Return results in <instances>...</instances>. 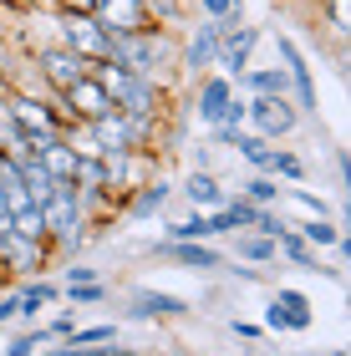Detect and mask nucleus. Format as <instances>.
Returning <instances> with one entry per match:
<instances>
[{
	"label": "nucleus",
	"mask_w": 351,
	"mask_h": 356,
	"mask_svg": "<svg viewBox=\"0 0 351 356\" xmlns=\"http://www.w3.org/2000/svg\"><path fill=\"white\" fill-rule=\"evenodd\" d=\"M107 61L133 76L168 82V72H179V41H173L168 26H148V31H133V36H113V56Z\"/></svg>",
	"instance_id": "nucleus-1"
},
{
	"label": "nucleus",
	"mask_w": 351,
	"mask_h": 356,
	"mask_svg": "<svg viewBox=\"0 0 351 356\" xmlns=\"http://www.w3.org/2000/svg\"><path fill=\"white\" fill-rule=\"evenodd\" d=\"M92 76H97V82L107 87V97H113V107H117V112H133V118H168V102H173L168 82L133 76V72L113 67V61H97V67H92Z\"/></svg>",
	"instance_id": "nucleus-2"
},
{
	"label": "nucleus",
	"mask_w": 351,
	"mask_h": 356,
	"mask_svg": "<svg viewBox=\"0 0 351 356\" xmlns=\"http://www.w3.org/2000/svg\"><path fill=\"white\" fill-rule=\"evenodd\" d=\"M254 46H260V26H245V15H239V10L219 15V51H214V72H225L229 82H239V72L250 67Z\"/></svg>",
	"instance_id": "nucleus-3"
},
{
	"label": "nucleus",
	"mask_w": 351,
	"mask_h": 356,
	"mask_svg": "<svg viewBox=\"0 0 351 356\" xmlns=\"http://www.w3.org/2000/svg\"><path fill=\"white\" fill-rule=\"evenodd\" d=\"M56 41L67 46V51H76L82 61H92V67L113 56V36H107L92 15H61L56 10Z\"/></svg>",
	"instance_id": "nucleus-4"
},
{
	"label": "nucleus",
	"mask_w": 351,
	"mask_h": 356,
	"mask_svg": "<svg viewBox=\"0 0 351 356\" xmlns=\"http://www.w3.org/2000/svg\"><path fill=\"white\" fill-rule=\"evenodd\" d=\"M245 127H250V133H260V138H270V143H280V138H291L300 127V112H295L291 97H250Z\"/></svg>",
	"instance_id": "nucleus-5"
},
{
	"label": "nucleus",
	"mask_w": 351,
	"mask_h": 356,
	"mask_svg": "<svg viewBox=\"0 0 351 356\" xmlns=\"http://www.w3.org/2000/svg\"><path fill=\"white\" fill-rule=\"evenodd\" d=\"M36 76H41V87L46 92H67L72 82H82V76L92 72V61H82L76 51H67L61 41H51V46H36Z\"/></svg>",
	"instance_id": "nucleus-6"
},
{
	"label": "nucleus",
	"mask_w": 351,
	"mask_h": 356,
	"mask_svg": "<svg viewBox=\"0 0 351 356\" xmlns=\"http://www.w3.org/2000/svg\"><path fill=\"white\" fill-rule=\"evenodd\" d=\"M51 265V239H21V234H6L0 239V270L10 280H31Z\"/></svg>",
	"instance_id": "nucleus-7"
},
{
	"label": "nucleus",
	"mask_w": 351,
	"mask_h": 356,
	"mask_svg": "<svg viewBox=\"0 0 351 356\" xmlns=\"http://www.w3.org/2000/svg\"><path fill=\"white\" fill-rule=\"evenodd\" d=\"M41 219H46V234H72V229H87V209H82V188L76 184H56L51 199L41 204Z\"/></svg>",
	"instance_id": "nucleus-8"
},
{
	"label": "nucleus",
	"mask_w": 351,
	"mask_h": 356,
	"mask_svg": "<svg viewBox=\"0 0 351 356\" xmlns=\"http://www.w3.org/2000/svg\"><path fill=\"white\" fill-rule=\"evenodd\" d=\"M280 61H285V76H291V102H295V112H321V97H316V76L306 67V51H300L291 36H280Z\"/></svg>",
	"instance_id": "nucleus-9"
},
{
	"label": "nucleus",
	"mask_w": 351,
	"mask_h": 356,
	"mask_svg": "<svg viewBox=\"0 0 351 356\" xmlns=\"http://www.w3.org/2000/svg\"><path fill=\"white\" fill-rule=\"evenodd\" d=\"M92 21H97L107 36H133V31H148L153 26V15H148L142 0H97Z\"/></svg>",
	"instance_id": "nucleus-10"
},
{
	"label": "nucleus",
	"mask_w": 351,
	"mask_h": 356,
	"mask_svg": "<svg viewBox=\"0 0 351 356\" xmlns=\"http://www.w3.org/2000/svg\"><path fill=\"white\" fill-rule=\"evenodd\" d=\"M158 254L168 265H183V270H219L225 254L214 250V239H158Z\"/></svg>",
	"instance_id": "nucleus-11"
},
{
	"label": "nucleus",
	"mask_w": 351,
	"mask_h": 356,
	"mask_svg": "<svg viewBox=\"0 0 351 356\" xmlns=\"http://www.w3.org/2000/svg\"><path fill=\"white\" fill-rule=\"evenodd\" d=\"M214 51H219V15H214V21L204 15V26L179 46V67L194 72V76H204V72H214Z\"/></svg>",
	"instance_id": "nucleus-12"
},
{
	"label": "nucleus",
	"mask_w": 351,
	"mask_h": 356,
	"mask_svg": "<svg viewBox=\"0 0 351 356\" xmlns=\"http://www.w3.org/2000/svg\"><path fill=\"white\" fill-rule=\"evenodd\" d=\"M56 97H61V102L72 107V118H76V122H92V118H102V112L113 107V97H107V87H102V82H97L92 72L82 76V82H72L67 92H56Z\"/></svg>",
	"instance_id": "nucleus-13"
},
{
	"label": "nucleus",
	"mask_w": 351,
	"mask_h": 356,
	"mask_svg": "<svg viewBox=\"0 0 351 356\" xmlns=\"http://www.w3.org/2000/svg\"><path fill=\"white\" fill-rule=\"evenodd\" d=\"M127 316H138V321H179V316H188V300L168 296V290H133V296H127Z\"/></svg>",
	"instance_id": "nucleus-14"
},
{
	"label": "nucleus",
	"mask_w": 351,
	"mask_h": 356,
	"mask_svg": "<svg viewBox=\"0 0 351 356\" xmlns=\"http://www.w3.org/2000/svg\"><path fill=\"white\" fill-rule=\"evenodd\" d=\"M234 97V82L225 72H204L199 76V87H194V112H199V122H219V112H225V102Z\"/></svg>",
	"instance_id": "nucleus-15"
},
{
	"label": "nucleus",
	"mask_w": 351,
	"mask_h": 356,
	"mask_svg": "<svg viewBox=\"0 0 351 356\" xmlns=\"http://www.w3.org/2000/svg\"><path fill=\"white\" fill-rule=\"evenodd\" d=\"M275 250H280V260H291V265L311 270V275H331V280H341V265H326V260H321V250H311L295 229H285V234L275 239Z\"/></svg>",
	"instance_id": "nucleus-16"
},
{
	"label": "nucleus",
	"mask_w": 351,
	"mask_h": 356,
	"mask_svg": "<svg viewBox=\"0 0 351 356\" xmlns=\"http://www.w3.org/2000/svg\"><path fill=\"white\" fill-rule=\"evenodd\" d=\"M168 199H173V184H168L163 173H153L142 188H133V193H127L122 214H127V219H153V214H158V209H163Z\"/></svg>",
	"instance_id": "nucleus-17"
},
{
	"label": "nucleus",
	"mask_w": 351,
	"mask_h": 356,
	"mask_svg": "<svg viewBox=\"0 0 351 356\" xmlns=\"http://www.w3.org/2000/svg\"><path fill=\"white\" fill-rule=\"evenodd\" d=\"M183 199L209 214V209H225V204H229V188H219V178H214L209 168H194V173L183 178Z\"/></svg>",
	"instance_id": "nucleus-18"
},
{
	"label": "nucleus",
	"mask_w": 351,
	"mask_h": 356,
	"mask_svg": "<svg viewBox=\"0 0 351 356\" xmlns=\"http://www.w3.org/2000/svg\"><path fill=\"white\" fill-rule=\"evenodd\" d=\"M275 311H280V321H285V331H311V326H316V305L300 296V290H291V285L275 290Z\"/></svg>",
	"instance_id": "nucleus-19"
},
{
	"label": "nucleus",
	"mask_w": 351,
	"mask_h": 356,
	"mask_svg": "<svg viewBox=\"0 0 351 356\" xmlns=\"http://www.w3.org/2000/svg\"><path fill=\"white\" fill-rule=\"evenodd\" d=\"M36 158H41V168L51 173L56 184H72V173H76V148H72V143L61 138V133H56V138H46Z\"/></svg>",
	"instance_id": "nucleus-20"
},
{
	"label": "nucleus",
	"mask_w": 351,
	"mask_h": 356,
	"mask_svg": "<svg viewBox=\"0 0 351 356\" xmlns=\"http://www.w3.org/2000/svg\"><path fill=\"white\" fill-rule=\"evenodd\" d=\"M234 260H239V265H275L280 250H275V239H270V234L239 229V234H234Z\"/></svg>",
	"instance_id": "nucleus-21"
},
{
	"label": "nucleus",
	"mask_w": 351,
	"mask_h": 356,
	"mask_svg": "<svg viewBox=\"0 0 351 356\" xmlns=\"http://www.w3.org/2000/svg\"><path fill=\"white\" fill-rule=\"evenodd\" d=\"M229 148H239V158H245L254 173H270V153H275V143H270V138L250 133V127H234V133H229Z\"/></svg>",
	"instance_id": "nucleus-22"
},
{
	"label": "nucleus",
	"mask_w": 351,
	"mask_h": 356,
	"mask_svg": "<svg viewBox=\"0 0 351 356\" xmlns=\"http://www.w3.org/2000/svg\"><path fill=\"white\" fill-rule=\"evenodd\" d=\"M291 229H295L300 239H306L311 250H336L341 239H346V234H341V224H331L326 214H316L311 224H291Z\"/></svg>",
	"instance_id": "nucleus-23"
},
{
	"label": "nucleus",
	"mask_w": 351,
	"mask_h": 356,
	"mask_svg": "<svg viewBox=\"0 0 351 356\" xmlns=\"http://www.w3.org/2000/svg\"><path fill=\"white\" fill-rule=\"evenodd\" d=\"M280 178L275 173H250L245 184H239V199H250V204H260V209H275L280 204Z\"/></svg>",
	"instance_id": "nucleus-24"
},
{
	"label": "nucleus",
	"mask_w": 351,
	"mask_h": 356,
	"mask_svg": "<svg viewBox=\"0 0 351 356\" xmlns=\"http://www.w3.org/2000/svg\"><path fill=\"white\" fill-rule=\"evenodd\" d=\"M72 184L82 193H107V163H102V158H76Z\"/></svg>",
	"instance_id": "nucleus-25"
},
{
	"label": "nucleus",
	"mask_w": 351,
	"mask_h": 356,
	"mask_svg": "<svg viewBox=\"0 0 351 356\" xmlns=\"http://www.w3.org/2000/svg\"><path fill=\"white\" fill-rule=\"evenodd\" d=\"M10 234H21V239H51V234H46V219H41V204L15 209V214H10Z\"/></svg>",
	"instance_id": "nucleus-26"
},
{
	"label": "nucleus",
	"mask_w": 351,
	"mask_h": 356,
	"mask_svg": "<svg viewBox=\"0 0 351 356\" xmlns=\"http://www.w3.org/2000/svg\"><path fill=\"white\" fill-rule=\"evenodd\" d=\"M163 239H214V229H209V214H204V209H194L188 219L168 224V229H163Z\"/></svg>",
	"instance_id": "nucleus-27"
},
{
	"label": "nucleus",
	"mask_w": 351,
	"mask_h": 356,
	"mask_svg": "<svg viewBox=\"0 0 351 356\" xmlns=\"http://www.w3.org/2000/svg\"><path fill=\"white\" fill-rule=\"evenodd\" d=\"M270 173L285 178V184H300V178H306V158L291 153V148H275L270 153Z\"/></svg>",
	"instance_id": "nucleus-28"
},
{
	"label": "nucleus",
	"mask_w": 351,
	"mask_h": 356,
	"mask_svg": "<svg viewBox=\"0 0 351 356\" xmlns=\"http://www.w3.org/2000/svg\"><path fill=\"white\" fill-rule=\"evenodd\" d=\"M67 341L72 346H102V341H117V326H72Z\"/></svg>",
	"instance_id": "nucleus-29"
},
{
	"label": "nucleus",
	"mask_w": 351,
	"mask_h": 356,
	"mask_svg": "<svg viewBox=\"0 0 351 356\" xmlns=\"http://www.w3.org/2000/svg\"><path fill=\"white\" fill-rule=\"evenodd\" d=\"M148 6V15H153V26H173L183 15V0H142Z\"/></svg>",
	"instance_id": "nucleus-30"
},
{
	"label": "nucleus",
	"mask_w": 351,
	"mask_h": 356,
	"mask_svg": "<svg viewBox=\"0 0 351 356\" xmlns=\"http://www.w3.org/2000/svg\"><path fill=\"white\" fill-rule=\"evenodd\" d=\"M61 296H67L72 305H97V300L107 296V290H102L97 280H87V285H67V290H61Z\"/></svg>",
	"instance_id": "nucleus-31"
},
{
	"label": "nucleus",
	"mask_w": 351,
	"mask_h": 356,
	"mask_svg": "<svg viewBox=\"0 0 351 356\" xmlns=\"http://www.w3.org/2000/svg\"><path fill=\"white\" fill-rule=\"evenodd\" d=\"M61 280H67V285H87V280H97V270H92V265H67V270H61Z\"/></svg>",
	"instance_id": "nucleus-32"
},
{
	"label": "nucleus",
	"mask_w": 351,
	"mask_h": 356,
	"mask_svg": "<svg viewBox=\"0 0 351 356\" xmlns=\"http://www.w3.org/2000/svg\"><path fill=\"white\" fill-rule=\"evenodd\" d=\"M56 10L61 15H92V10H97V0H56Z\"/></svg>",
	"instance_id": "nucleus-33"
},
{
	"label": "nucleus",
	"mask_w": 351,
	"mask_h": 356,
	"mask_svg": "<svg viewBox=\"0 0 351 356\" xmlns=\"http://www.w3.org/2000/svg\"><path fill=\"white\" fill-rule=\"evenodd\" d=\"M72 326H76V321H72V316H56V321H51V326H41V331H46V336H51V341H67V336H72Z\"/></svg>",
	"instance_id": "nucleus-34"
},
{
	"label": "nucleus",
	"mask_w": 351,
	"mask_h": 356,
	"mask_svg": "<svg viewBox=\"0 0 351 356\" xmlns=\"http://www.w3.org/2000/svg\"><path fill=\"white\" fill-rule=\"evenodd\" d=\"M199 10L214 21V15H229V10H239V6H234V0H199Z\"/></svg>",
	"instance_id": "nucleus-35"
},
{
	"label": "nucleus",
	"mask_w": 351,
	"mask_h": 356,
	"mask_svg": "<svg viewBox=\"0 0 351 356\" xmlns=\"http://www.w3.org/2000/svg\"><path fill=\"white\" fill-rule=\"evenodd\" d=\"M15 321V290H0V326Z\"/></svg>",
	"instance_id": "nucleus-36"
},
{
	"label": "nucleus",
	"mask_w": 351,
	"mask_h": 356,
	"mask_svg": "<svg viewBox=\"0 0 351 356\" xmlns=\"http://www.w3.org/2000/svg\"><path fill=\"white\" fill-rule=\"evenodd\" d=\"M229 331L239 336V341H254V336H260V326H254V321H229Z\"/></svg>",
	"instance_id": "nucleus-37"
},
{
	"label": "nucleus",
	"mask_w": 351,
	"mask_h": 356,
	"mask_svg": "<svg viewBox=\"0 0 351 356\" xmlns=\"http://www.w3.org/2000/svg\"><path fill=\"white\" fill-rule=\"evenodd\" d=\"M0 158H6V138H0Z\"/></svg>",
	"instance_id": "nucleus-38"
},
{
	"label": "nucleus",
	"mask_w": 351,
	"mask_h": 356,
	"mask_svg": "<svg viewBox=\"0 0 351 356\" xmlns=\"http://www.w3.org/2000/svg\"><path fill=\"white\" fill-rule=\"evenodd\" d=\"M234 6H239V10H245V0H234Z\"/></svg>",
	"instance_id": "nucleus-39"
},
{
	"label": "nucleus",
	"mask_w": 351,
	"mask_h": 356,
	"mask_svg": "<svg viewBox=\"0 0 351 356\" xmlns=\"http://www.w3.org/2000/svg\"><path fill=\"white\" fill-rule=\"evenodd\" d=\"M0 239H6V229H0Z\"/></svg>",
	"instance_id": "nucleus-40"
}]
</instances>
